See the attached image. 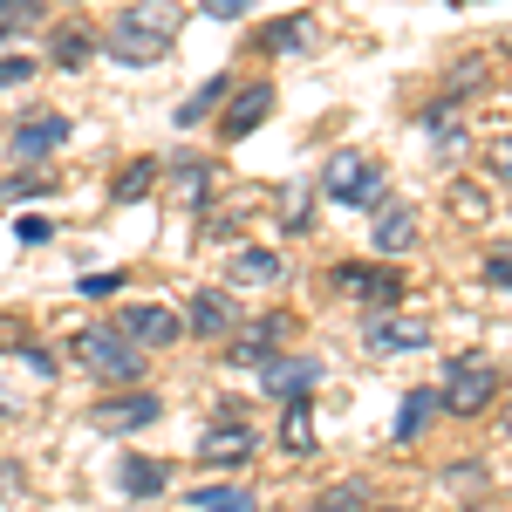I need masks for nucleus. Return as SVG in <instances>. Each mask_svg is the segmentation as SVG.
I'll return each mask as SVG.
<instances>
[{
  "instance_id": "nucleus-31",
  "label": "nucleus",
  "mask_w": 512,
  "mask_h": 512,
  "mask_svg": "<svg viewBox=\"0 0 512 512\" xmlns=\"http://www.w3.org/2000/svg\"><path fill=\"white\" fill-rule=\"evenodd\" d=\"M458 212H465V219H485V198H478V185H458Z\"/></svg>"
},
{
  "instance_id": "nucleus-10",
  "label": "nucleus",
  "mask_w": 512,
  "mask_h": 512,
  "mask_svg": "<svg viewBox=\"0 0 512 512\" xmlns=\"http://www.w3.org/2000/svg\"><path fill=\"white\" fill-rule=\"evenodd\" d=\"M96 431H110V437H123V431H144V424H158V396H110L96 417H89Z\"/></svg>"
},
{
  "instance_id": "nucleus-4",
  "label": "nucleus",
  "mask_w": 512,
  "mask_h": 512,
  "mask_svg": "<svg viewBox=\"0 0 512 512\" xmlns=\"http://www.w3.org/2000/svg\"><path fill=\"white\" fill-rule=\"evenodd\" d=\"M492 396H499V369H492L485 355H465V362H451V376H444L437 403H444V410H458V417H478Z\"/></svg>"
},
{
  "instance_id": "nucleus-2",
  "label": "nucleus",
  "mask_w": 512,
  "mask_h": 512,
  "mask_svg": "<svg viewBox=\"0 0 512 512\" xmlns=\"http://www.w3.org/2000/svg\"><path fill=\"white\" fill-rule=\"evenodd\" d=\"M383 185H390V171L369 151H335L328 171H321V192L335 198V205H383Z\"/></svg>"
},
{
  "instance_id": "nucleus-14",
  "label": "nucleus",
  "mask_w": 512,
  "mask_h": 512,
  "mask_svg": "<svg viewBox=\"0 0 512 512\" xmlns=\"http://www.w3.org/2000/svg\"><path fill=\"white\" fill-rule=\"evenodd\" d=\"M164 478H171V472H164L158 458H123V465H117V485L130 492V499H158Z\"/></svg>"
},
{
  "instance_id": "nucleus-1",
  "label": "nucleus",
  "mask_w": 512,
  "mask_h": 512,
  "mask_svg": "<svg viewBox=\"0 0 512 512\" xmlns=\"http://www.w3.org/2000/svg\"><path fill=\"white\" fill-rule=\"evenodd\" d=\"M171 41H178V0H137V7H123L117 28H110V55L130 62V69H151L171 55Z\"/></svg>"
},
{
  "instance_id": "nucleus-6",
  "label": "nucleus",
  "mask_w": 512,
  "mask_h": 512,
  "mask_svg": "<svg viewBox=\"0 0 512 512\" xmlns=\"http://www.w3.org/2000/svg\"><path fill=\"white\" fill-rule=\"evenodd\" d=\"M335 287L355 294L362 308H396L403 301V274L396 267H335Z\"/></svg>"
},
{
  "instance_id": "nucleus-8",
  "label": "nucleus",
  "mask_w": 512,
  "mask_h": 512,
  "mask_svg": "<svg viewBox=\"0 0 512 512\" xmlns=\"http://www.w3.org/2000/svg\"><path fill=\"white\" fill-rule=\"evenodd\" d=\"M287 342V315H267V321H246L233 335V369H267L274 349Z\"/></svg>"
},
{
  "instance_id": "nucleus-21",
  "label": "nucleus",
  "mask_w": 512,
  "mask_h": 512,
  "mask_svg": "<svg viewBox=\"0 0 512 512\" xmlns=\"http://www.w3.org/2000/svg\"><path fill=\"white\" fill-rule=\"evenodd\" d=\"M198 512H253V492L246 485H205V492H192Z\"/></svg>"
},
{
  "instance_id": "nucleus-26",
  "label": "nucleus",
  "mask_w": 512,
  "mask_h": 512,
  "mask_svg": "<svg viewBox=\"0 0 512 512\" xmlns=\"http://www.w3.org/2000/svg\"><path fill=\"white\" fill-rule=\"evenodd\" d=\"M219 96H226V76H212V82H205V89L192 96V103H178V123H198V117H212V103H219Z\"/></svg>"
},
{
  "instance_id": "nucleus-38",
  "label": "nucleus",
  "mask_w": 512,
  "mask_h": 512,
  "mask_svg": "<svg viewBox=\"0 0 512 512\" xmlns=\"http://www.w3.org/2000/svg\"><path fill=\"white\" fill-rule=\"evenodd\" d=\"M506 287H512V280H506Z\"/></svg>"
},
{
  "instance_id": "nucleus-15",
  "label": "nucleus",
  "mask_w": 512,
  "mask_h": 512,
  "mask_svg": "<svg viewBox=\"0 0 512 512\" xmlns=\"http://www.w3.org/2000/svg\"><path fill=\"white\" fill-rule=\"evenodd\" d=\"M308 35H315V21L308 14H287V21H267L260 28V48L267 55H294V48H308Z\"/></svg>"
},
{
  "instance_id": "nucleus-33",
  "label": "nucleus",
  "mask_w": 512,
  "mask_h": 512,
  "mask_svg": "<svg viewBox=\"0 0 512 512\" xmlns=\"http://www.w3.org/2000/svg\"><path fill=\"white\" fill-rule=\"evenodd\" d=\"M492 171H499V178H512V137H499V144H492Z\"/></svg>"
},
{
  "instance_id": "nucleus-13",
  "label": "nucleus",
  "mask_w": 512,
  "mask_h": 512,
  "mask_svg": "<svg viewBox=\"0 0 512 512\" xmlns=\"http://www.w3.org/2000/svg\"><path fill=\"white\" fill-rule=\"evenodd\" d=\"M233 301L219 294V287H205V294H192V335H233Z\"/></svg>"
},
{
  "instance_id": "nucleus-9",
  "label": "nucleus",
  "mask_w": 512,
  "mask_h": 512,
  "mask_svg": "<svg viewBox=\"0 0 512 512\" xmlns=\"http://www.w3.org/2000/svg\"><path fill=\"white\" fill-rule=\"evenodd\" d=\"M55 144H69V117H62V110H35V117L14 123V144H7V151H14V158H48Z\"/></svg>"
},
{
  "instance_id": "nucleus-37",
  "label": "nucleus",
  "mask_w": 512,
  "mask_h": 512,
  "mask_svg": "<svg viewBox=\"0 0 512 512\" xmlns=\"http://www.w3.org/2000/svg\"><path fill=\"white\" fill-rule=\"evenodd\" d=\"M396 512H403V506H396Z\"/></svg>"
},
{
  "instance_id": "nucleus-32",
  "label": "nucleus",
  "mask_w": 512,
  "mask_h": 512,
  "mask_svg": "<svg viewBox=\"0 0 512 512\" xmlns=\"http://www.w3.org/2000/svg\"><path fill=\"white\" fill-rule=\"evenodd\" d=\"M198 7H205V14H219V21H233V14H246V7H253V0H198Z\"/></svg>"
},
{
  "instance_id": "nucleus-12",
  "label": "nucleus",
  "mask_w": 512,
  "mask_h": 512,
  "mask_svg": "<svg viewBox=\"0 0 512 512\" xmlns=\"http://www.w3.org/2000/svg\"><path fill=\"white\" fill-rule=\"evenodd\" d=\"M267 117H274V89H267V82H253L233 110H226V123H219V130H226V144H233V137H253Z\"/></svg>"
},
{
  "instance_id": "nucleus-17",
  "label": "nucleus",
  "mask_w": 512,
  "mask_h": 512,
  "mask_svg": "<svg viewBox=\"0 0 512 512\" xmlns=\"http://www.w3.org/2000/svg\"><path fill=\"white\" fill-rule=\"evenodd\" d=\"M410 239H417V212H410V205H383V212H376V246H383V253H403Z\"/></svg>"
},
{
  "instance_id": "nucleus-23",
  "label": "nucleus",
  "mask_w": 512,
  "mask_h": 512,
  "mask_svg": "<svg viewBox=\"0 0 512 512\" xmlns=\"http://www.w3.org/2000/svg\"><path fill=\"white\" fill-rule=\"evenodd\" d=\"M151 185H158V164H151V158H137L130 171H117V205H137V198L151 192Z\"/></svg>"
},
{
  "instance_id": "nucleus-5",
  "label": "nucleus",
  "mask_w": 512,
  "mask_h": 512,
  "mask_svg": "<svg viewBox=\"0 0 512 512\" xmlns=\"http://www.w3.org/2000/svg\"><path fill=\"white\" fill-rule=\"evenodd\" d=\"M117 328L130 349H164V342H178V315L171 308H158V301H137V308H117Z\"/></svg>"
},
{
  "instance_id": "nucleus-36",
  "label": "nucleus",
  "mask_w": 512,
  "mask_h": 512,
  "mask_svg": "<svg viewBox=\"0 0 512 512\" xmlns=\"http://www.w3.org/2000/svg\"><path fill=\"white\" fill-rule=\"evenodd\" d=\"M451 7H472V0H451Z\"/></svg>"
},
{
  "instance_id": "nucleus-22",
  "label": "nucleus",
  "mask_w": 512,
  "mask_h": 512,
  "mask_svg": "<svg viewBox=\"0 0 512 512\" xmlns=\"http://www.w3.org/2000/svg\"><path fill=\"white\" fill-rule=\"evenodd\" d=\"M171 192H178V205H205V192H212V164H178Z\"/></svg>"
},
{
  "instance_id": "nucleus-25",
  "label": "nucleus",
  "mask_w": 512,
  "mask_h": 512,
  "mask_svg": "<svg viewBox=\"0 0 512 512\" xmlns=\"http://www.w3.org/2000/svg\"><path fill=\"white\" fill-rule=\"evenodd\" d=\"M41 21V0H0V35H21Z\"/></svg>"
},
{
  "instance_id": "nucleus-24",
  "label": "nucleus",
  "mask_w": 512,
  "mask_h": 512,
  "mask_svg": "<svg viewBox=\"0 0 512 512\" xmlns=\"http://www.w3.org/2000/svg\"><path fill=\"white\" fill-rule=\"evenodd\" d=\"M48 62H55V69H82V62H89V35H82V28H62L55 48H48Z\"/></svg>"
},
{
  "instance_id": "nucleus-35",
  "label": "nucleus",
  "mask_w": 512,
  "mask_h": 512,
  "mask_svg": "<svg viewBox=\"0 0 512 512\" xmlns=\"http://www.w3.org/2000/svg\"><path fill=\"white\" fill-rule=\"evenodd\" d=\"M506 437H512V403H506Z\"/></svg>"
},
{
  "instance_id": "nucleus-28",
  "label": "nucleus",
  "mask_w": 512,
  "mask_h": 512,
  "mask_svg": "<svg viewBox=\"0 0 512 512\" xmlns=\"http://www.w3.org/2000/svg\"><path fill=\"white\" fill-rule=\"evenodd\" d=\"M28 76H35L28 55H7V62H0V89H14V82H28Z\"/></svg>"
},
{
  "instance_id": "nucleus-27",
  "label": "nucleus",
  "mask_w": 512,
  "mask_h": 512,
  "mask_svg": "<svg viewBox=\"0 0 512 512\" xmlns=\"http://www.w3.org/2000/svg\"><path fill=\"white\" fill-rule=\"evenodd\" d=\"M315 512H362V485H328L315 499Z\"/></svg>"
},
{
  "instance_id": "nucleus-34",
  "label": "nucleus",
  "mask_w": 512,
  "mask_h": 512,
  "mask_svg": "<svg viewBox=\"0 0 512 512\" xmlns=\"http://www.w3.org/2000/svg\"><path fill=\"white\" fill-rule=\"evenodd\" d=\"M7 342L21 349V342H28V328H21V321H0V349H7Z\"/></svg>"
},
{
  "instance_id": "nucleus-11",
  "label": "nucleus",
  "mask_w": 512,
  "mask_h": 512,
  "mask_svg": "<svg viewBox=\"0 0 512 512\" xmlns=\"http://www.w3.org/2000/svg\"><path fill=\"white\" fill-rule=\"evenodd\" d=\"M246 451H253V431H246L239 417H219L212 431L198 437V458H205V465H239Z\"/></svg>"
},
{
  "instance_id": "nucleus-3",
  "label": "nucleus",
  "mask_w": 512,
  "mask_h": 512,
  "mask_svg": "<svg viewBox=\"0 0 512 512\" xmlns=\"http://www.w3.org/2000/svg\"><path fill=\"white\" fill-rule=\"evenodd\" d=\"M69 355H76L89 376H103V383H137L144 376V362H137V349L123 342L117 328H82L76 342H69Z\"/></svg>"
},
{
  "instance_id": "nucleus-30",
  "label": "nucleus",
  "mask_w": 512,
  "mask_h": 512,
  "mask_svg": "<svg viewBox=\"0 0 512 512\" xmlns=\"http://www.w3.org/2000/svg\"><path fill=\"white\" fill-rule=\"evenodd\" d=\"M55 178H7V198H41Z\"/></svg>"
},
{
  "instance_id": "nucleus-16",
  "label": "nucleus",
  "mask_w": 512,
  "mask_h": 512,
  "mask_svg": "<svg viewBox=\"0 0 512 512\" xmlns=\"http://www.w3.org/2000/svg\"><path fill=\"white\" fill-rule=\"evenodd\" d=\"M437 410H444V403H437V390H410V396H403V417H396V444L424 437V431H431V417H437Z\"/></svg>"
},
{
  "instance_id": "nucleus-18",
  "label": "nucleus",
  "mask_w": 512,
  "mask_h": 512,
  "mask_svg": "<svg viewBox=\"0 0 512 512\" xmlns=\"http://www.w3.org/2000/svg\"><path fill=\"white\" fill-rule=\"evenodd\" d=\"M280 280V260L267 253V246H246V253H233V287H274Z\"/></svg>"
},
{
  "instance_id": "nucleus-19",
  "label": "nucleus",
  "mask_w": 512,
  "mask_h": 512,
  "mask_svg": "<svg viewBox=\"0 0 512 512\" xmlns=\"http://www.w3.org/2000/svg\"><path fill=\"white\" fill-rule=\"evenodd\" d=\"M369 342H376V349H424L431 328H424V321H369Z\"/></svg>"
},
{
  "instance_id": "nucleus-29",
  "label": "nucleus",
  "mask_w": 512,
  "mask_h": 512,
  "mask_svg": "<svg viewBox=\"0 0 512 512\" xmlns=\"http://www.w3.org/2000/svg\"><path fill=\"white\" fill-rule=\"evenodd\" d=\"M485 280H492V287H506V280H512V246H499V253L485 260Z\"/></svg>"
},
{
  "instance_id": "nucleus-20",
  "label": "nucleus",
  "mask_w": 512,
  "mask_h": 512,
  "mask_svg": "<svg viewBox=\"0 0 512 512\" xmlns=\"http://www.w3.org/2000/svg\"><path fill=\"white\" fill-rule=\"evenodd\" d=\"M315 417H308V403H287V424H280V451H294V458H308L315 451V431H308Z\"/></svg>"
},
{
  "instance_id": "nucleus-7",
  "label": "nucleus",
  "mask_w": 512,
  "mask_h": 512,
  "mask_svg": "<svg viewBox=\"0 0 512 512\" xmlns=\"http://www.w3.org/2000/svg\"><path fill=\"white\" fill-rule=\"evenodd\" d=\"M321 383V362H308V355H274L267 369H260V390L274 396V403H308V390Z\"/></svg>"
}]
</instances>
